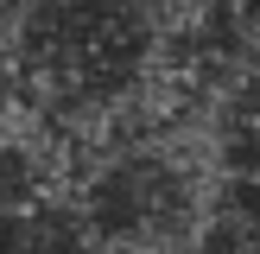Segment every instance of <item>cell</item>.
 I'll return each instance as SVG.
<instances>
[{"instance_id":"cell-1","label":"cell","mask_w":260,"mask_h":254,"mask_svg":"<svg viewBox=\"0 0 260 254\" xmlns=\"http://www.w3.org/2000/svg\"><path fill=\"white\" fill-rule=\"evenodd\" d=\"M203 210L210 197L197 165L159 134H127L89 152L70 197L83 241L108 254H178L184 241H197Z\"/></svg>"},{"instance_id":"cell-3","label":"cell","mask_w":260,"mask_h":254,"mask_svg":"<svg viewBox=\"0 0 260 254\" xmlns=\"http://www.w3.org/2000/svg\"><path fill=\"white\" fill-rule=\"evenodd\" d=\"M7 96H19V89H13V19L0 13V102Z\"/></svg>"},{"instance_id":"cell-2","label":"cell","mask_w":260,"mask_h":254,"mask_svg":"<svg viewBox=\"0 0 260 254\" xmlns=\"http://www.w3.org/2000/svg\"><path fill=\"white\" fill-rule=\"evenodd\" d=\"M83 229H76L70 203H45L25 216H0V254H83Z\"/></svg>"}]
</instances>
